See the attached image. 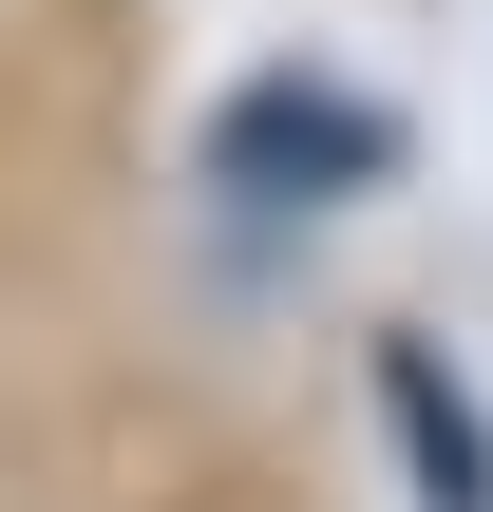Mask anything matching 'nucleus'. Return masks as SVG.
I'll list each match as a JSON object with an SVG mask.
<instances>
[{"instance_id":"obj_1","label":"nucleus","mask_w":493,"mask_h":512,"mask_svg":"<svg viewBox=\"0 0 493 512\" xmlns=\"http://www.w3.org/2000/svg\"><path fill=\"white\" fill-rule=\"evenodd\" d=\"M380 171H399V114L342 95V76H247L209 114V190H247V209H323V190H380Z\"/></svg>"},{"instance_id":"obj_2","label":"nucleus","mask_w":493,"mask_h":512,"mask_svg":"<svg viewBox=\"0 0 493 512\" xmlns=\"http://www.w3.org/2000/svg\"><path fill=\"white\" fill-rule=\"evenodd\" d=\"M380 418H399V456H418V512H493V418L456 399V361H437V342H399V361H380Z\"/></svg>"}]
</instances>
